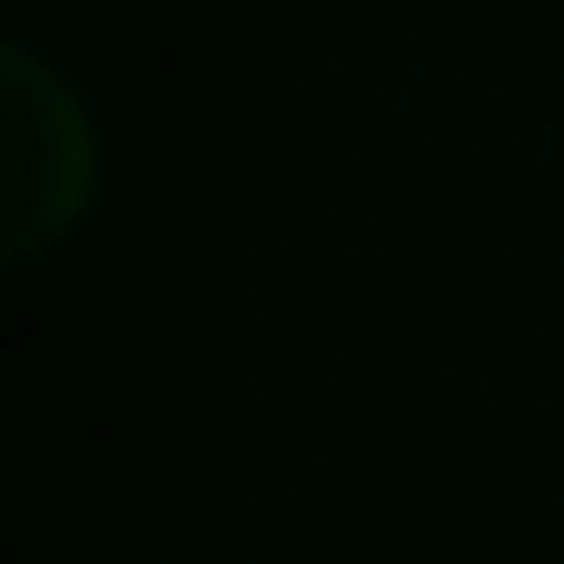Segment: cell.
Returning a JSON list of instances; mask_svg holds the SVG:
<instances>
[{
  "mask_svg": "<svg viewBox=\"0 0 564 564\" xmlns=\"http://www.w3.org/2000/svg\"><path fill=\"white\" fill-rule=\"evenodd\" d=\"M99 188V129L79 89L0 40V268L50 258Z\"/></svg>",
  "mask_w": 564,
  "mask_h": 564,
  "instance_id": "obj_1",
  "label": "cell"
}]
</instances>
